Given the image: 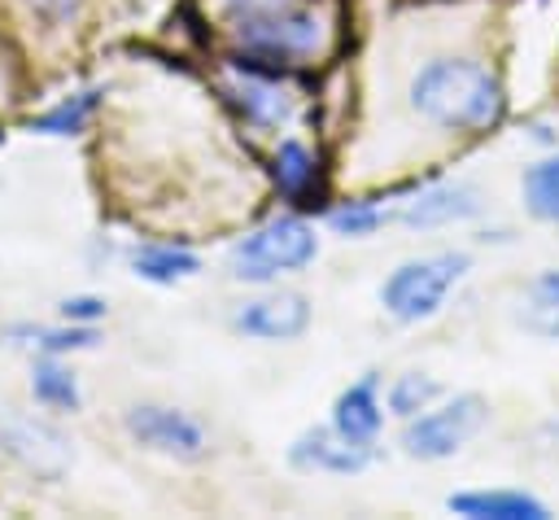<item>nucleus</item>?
<instances>
[{
  "label": "nucleus",
  "mask_w": 559,
  "mask_h": 520,
  "mask_svg": "<svg viewBox=\"0 0 559 520\" xmlns=\"http://www.w3.org/2000/svg\"><path fill=\"white\" fill-rule=\"evenodd\" d=\"M0 446L35 476H48L57 481L70 463V450H66V437L52 433L48 424H35V419H4L0 424Z\"/></svg>",
  "instance_id": "8"
},
{
  "label": "nucleus",
  "mask_w": 559,
  "mask_h": 520,
  "mask_svg": "<svg viewBox=\"0 0 559 520\" xmlns=\"http://www.w3.org/2000/svg\"><path fill=\"white\" fill-rule=\"evenodd\" d=\"M127 433L157 450V454H170V459H201L210 450V437L201 428V419H192L188 411L179 406H162V402H135L127 415Z\"/></svg>",
  "instance_id": "5"
},
{
  "label": "nucleus",
  "mask_w": 559,
  "mask_h": 520,
  "mask_svg": "<svg viewBox=\"0 0 559 520\" xmlns=\"http://www.w3.org/2000/svg\"><path fill=\"white\" fill-rule=\"evenodd\" d=\"M314 253H319L314 227H306L301 218H271L231 249V275L262 284L284 271H301Z\"/></svg>",
  "instance_id": "3"
},
{
  "label": "nucleus",
  "mask_w": 559,
  "mask_h": 520,
  "mask_svg": "<svg viewBox=\"0 0 559 520\" xmlns=\"http://www.w3.org/2000/svg\"><path fill=\"white\" fill-rule=\"evenodd\" d=\"M31 9L44 17V22H66L79 13V0H31Z\"/></svg>",
  "instance_id": "23"
},
{
  "label": "nucleus",
  "mask_w": 559,
  "mask_h": 520,
  "mask_svg": "<svg viewBox=\"0 0 559 520\" xmlns=\"http://www.w3.org/2000/svg\"><path fill=\"white\" fill-rule=\"evenodd\" d=\"M13 336H31L26 345L44 354H66V350H87L96 345V332L87 323H66V328H13Z\"/></svg>",
  "instance_id": "18"
},
{
  "label": "nucleus",
  "mask_w": 559,
  "mask_h": 520,
  "mask_svg": "<svg viewBox=\"0 0 559 520\" xmlns=\"http://www.w3.org/2000/svg\"><path fill=\"white\" fill-rule=\"evenodd\" d=\"M105 315V302L100 297H66L61 302V319L66 323H92Z\"/></svg>",
  "instance_id": "22"
},
{
  "label": "nucleus",
  "mask_w": 559,
  "mask_h": 520,
  "mask_svg": "<svg viewBox=\"0 0 559 520\" xmlns=\"http://www.w3.org/2000/svg\"><path fill=\"white\" fill-rule=\"evenodd\" d=\"M293 463L297 468H310V472L349 476V472H362L367 468V446L362 441H349L336 428H310V433H301L293 441Z\"/></svg>",
  "instance_id": "9"
},
{
  "label": "nucleus",
  "mask_w": 559,
  "mask_h": 520,
  "mask_svg": "<svg viewBox=\"0 0 559 520\" xmlns=\"http://www.w3.org/2000/svg\"><path fill=\"white\" fill-rule=\"evenodd\" d=\"M485 424V398L476 393H459L454 402L437 406V411H419L411 415L406 433H402V450L411 459H450L454 450H463V441Z\"/></svg>",
  "instance_id": "4"
},
{
  "label": "nucleus",
  "mask_w": 559,
  "mask_h": 520,
  "mask_svg": "<svg viewBox=\"0 0 559 520\" xmlns=\"http://www.w3.org/2000/svg\"><path fill=\"white\" fill-rule=\"evenodd\" d=\"M236 31L253 52H266V57H306L319 44L314 13L293 9V4L271 9V13H253V17H236Z\"/></svg>",
  "instance_id": "6"
},
{
  "label": "nucleus",
  "mask_w": 559,
  "mask_h": 520,
  "mask_svg": "<svg viewBox=\"0 0 559 520\" xmlns=\"http://www.w3.org/2000/svg\"><path fill=\"white\" fill-rule=\"evenodd\" d=\"M411 105L450 131H489L502 118V87L498 79L476 66V61H459V57H437L428 66L415 70L411 79Z\"/></svg>",
  "instance_id": "1"
},
{
  "label": "nucleus",
  "mask_w": 559,
  "mask_h": 520,
  "mask_svg": "<svg viewBox=\"0 0 559 520\" xmlns=\"http://www.w3.org/2000/svg\"><path fill=\"white\" fill-rule=\"evenodd\" d=\"M432 398H437V380H432V376H419V371H406V376H397L393 389H389V411L402 415V419H411V415H419Z\"/></svg>",
  "instance_id": "20"
},
{
  "label": "nucleus",
  "mask_w": 559,
  "mask_h": 520,
  "mask_svg": "<svg viewBox=\"0 0 559 520\" xmlns=\"http://www.w3.org/2000/svg\"><path fill=\"white\" fill-rule=\"evenodd\" d=\"M236 17H253V13H271V9H284L293 0H227Z\"/></svg>",
  "instance_id": "24"
},
{
  "label": "nucleus",
  "mask_w": 559,
  "mask_h": 520,
  "mask_svg": "<svg viewBox=\"0 0 559 520\" xmlns=\"http://www.w3.org/2000/svg\"><path fill=\"white\" fill-rule=\"evenodd\" d=\"M131 267H135V275H144L153 284H175V280H188L201 271V262L175 245H144L131 253Z\"/></svg>",
  "instance_id": "14"
},
{
  "label": "nucleus",
  "mask_w": 559,
  "mask_h": 520,
  "mask_svg": "<svg viewBox=\"0 0 559 520\" xmlns=\"http://www.w3.org/2000/svg\"><path fill=\"white\" fill-rule=\"evenodd\" d=\"M445 507L472 520H546V503L520 489H467V494H450Z\"/></svg>",
  "instance_id": "11"
},
{
  "label": "nucleus",
  "mask_w": 559,
  "mask_h": 520,
  "mask_svg": "<svg viewBox=\"0 0 559 520\" xmlns=\"http://www.w3.org/2000/svg\"><path fill=\"white\" fill-rule=\"evenodd\" d=\"M376 389H380V380H376V376H362L358 385L341 389V393H336V406H332V428H336V433H345L349 441L371 446V441H376V433H380V424H384V411H380Z\"/></svg>",
  "instance_id": "10"
},
{
  "label": "nucleus",
  "mask_w": 559,
  "mask_h": 520,
  "mask_svg": "<svg viewBox=\"0 0 559 520\" xmlns=\"http://www.w3.org/2000/svg\"><path fill=\"white\" fill-rule=\"evenodd\" d=\"M332 227L336 232H345V236H367V232H376L380 227V210H371V205H345V210H336L332 214Z\"/></svg>",
  "instance_id": "21"
},
{
  "label": "nucleus",
  "mask_w": 559,
  "mask_h": 520,
  "mask_svg": "<svg viewBox=\"0 0 559 520\" xmlns=\"http://www.w3.org/2000/svg\"><path fill=\"white\" fill-rule=\"evenodd\" d=\"M515 323L542 341L559 336V271H542L515 302Z\"/></svg>",
  "instance_id": "12"
},
{
  "label": "nucleus",
  "mask_w": 559,
  "mask_h": 520,
  "mask_svg": "<svg viewBox=\"0 0 559 520\" xmlns=\"http://www.w3.org/2000/svg\"><path fill=\"white\" fill-rule=\"evenodd\" d=\"M472 214H476V192L463 184H441L402 210V218L411 227H437V223H454V218H472Z\"/></svg>",
  "instance_id": "13"
},
{
  "label": "nucleus",
  "mask_w": 559,
  "mask_h": 520,
  "mask_svg": "<svg viewBox=\"0 0 559 520\" xmlns=\"http://www.w3.org/2000/svg\"><path fill=\"white\" fill-rule=\"evenodd\" d=\"M306 323H310V306L301 293H266V297L245 302L231 315V328L258 341H293L306 332Z\"/></svg>",
  "instance_id": "7"
},
{
  "label": "nucleus",
  "mask_w": 559,
  "mask_h": 520,
  "mask_svg": "<svg viewBox=\"0 0 559 520\" xmlns=\"http://www.w3.org/2000/svg\"><path fill=\"white\" fill-rule=\"evenodd\" d=\"M275 179H280L284 197H293V201L310 197V188H314V157L297 140H284L280 153H275Z\"/></svg>",
  "instance_id": "16"
},
{
  "label": "nucleus",
  "mask_w": 559,
  "mask_h": 520,
  "mask_svg": "<svg viewBox=\"0 0 559 520\" xmlns=\"http://www.w3.org/2000/svg\"><path fill=\"white\" fill-rule=\"evenodd\" d=\"M467 271V253H428V258H411L402 262L384 284H380V302L393 319L402 323H419L428 315L441 310L445 293L463 280Z\"/></svg>",
  "instance_id": "2"
},
{
  "label": "nucleus",
  "mask_w": 559,
  "mask_h": 520,
  "mask_svg": "<svg viewBox=\"0 0 559 520\" xmlns=\"http://www.w3.org/2000/svg\"><path fill=\"white\" fill-rule=\"evenodd\" d=\"M31 393H35V402L57 406V411H74V406H79V385H74L70 367H61L52 354L35 363V371H31Z\"/></svg>",
  "instance_id": "15"
},
{
  "label": "nucleus",
  "mask_w": 559,
  "mask_h": 520,
  "mask_svg": "<svg viewBox=\"0 0 559 520\" xmlns=\"http://www.w3.org/2000/svg\"><path fill=\"white\" fill-rule=\"evenodd\" d=\"M524 201L537 218L559 223V157H546L537 166H528L524 175Z\"/></svg>",
  "instance_id": "17"
},
{
  "label": "nucleus",
  "mask_w": 559,
  "mask_h": 520,
  "mask_svg": "<svg viewBox=\"0 0 559 520\" xmlns=\"http://www.w3.org/2000/svg\"><path fill=\"white\" fill-rule=\"evenodd\" d=\"M92 109H96V92H79V96H70V101H61L57 109L39 114L31 127H35V131H48V135H74V131L87 122Z\"/></svg>",
  "instance_id": "19"
}]
</instances>
